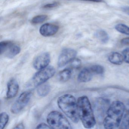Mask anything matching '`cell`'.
<instances>
[{
  "label": "cell",
  "instance_id": "obj_1",
  "mask_svg": "<svg viewBox=\"0 0 129 129\" xmlns=\"http://www.w3.org/2000/svg\"><path fill=\"white\" fill-rule=\"evenodd\" d=\"M125 110L123 103L120 101H114L109 106L106 116L103 121V125L106 129L118 128L120 126Z\"/></svg>",
  "mask_w": 129,
  "mask_h": 129
},
{
  "label": "cell",
  "instance_id": "obj_2",
  "mask_svg": "<svg viewBox=\"0 0 129 129\" xmlns=\"http://www.w3.org/2000/svg\"><path fill=\"white\" fill-rule=\"evenodd\" d=\"M78 112L80 119L85 128H92L96 124L95 119L90 102L85 96H80L77 102Z\"/></svg>",
  "mask_w": 129,
  "mask_h": 129
},
{
  "label": "cell",
  "instance_id": "obj_3",
  "mask_svg": "<svg viewBox=\"0 0 129 129\" xmlns=\"http://www.w3.org/2000/svg\"><path fill=\"white\" fill-rule=\"evenodd\" d=\"M57 103L60 109L73 122L79 121L77 104L74 96L69 94L62 95L58 99Z\"/></svg>",
  "mask_w": 129,
  "mask_h": 129
},
{
  "label": "cell",
  "instance_id": "obj_4",
  "mask_svg": "<svg viewBox=\"0 0 129 129\" xmlns=\"http://www.w3.org/2000/svg\"><path fill=\"white\" fill-rule=\"evenodd\" d=\"M47 121L53 129H72L68 119L62 113L58 111H53L50 112L47 115Z\"/></svg>",
  "mask_w": 129,
  "mask_h": 129
},
{
  "label": "cell",
  "instance_id": "obj_5",
  "mask_svg": "<svg viewBox=\"0 0 129 129\" xmlns=\"http://www.w3.org/2000/svg\"><path fill=\"white\" fill-rule=\"evenodd\" d=\"M55 72V69L51 66L40 70L33 76L31 80V84L34 86H39L53 77Z\"/></svg>",
  "mask_w": 129,
  "mask_h": 129
},
{
  "label": "cell",
  "instance_id": "obj_6",
  "mask_svg": "<svg viewBox=\"0 0 129 129\" xmlns=\"http://www.w3.org/2000/svg\"><path fill=\"white\" fill-rule=\"evenodd\" d=\"M1 55L12 59L21 52L20 47L11 41H4L0 43Z\"/></svg>",
  "mask_w": 129,
  "mask_h": 129
},
{
  "label": "cell",
  "instance_id": "obj_7",
  "mask_svg": "<svg viewBox=\"0 0 129 129\" xmlns=\"http://www.w3.org/2000/svg\"><path fill=\"white\" fill-rule=\"evenodd\" d=\"M32 93L29 91L22 92L19 96L11 107V112L16 114L21 112L29 102L31 98Z\"/></svg>",
  "mask_w": 129,
  "mask_h": 129
},
{
  "label": "cell",
  "instance_id": "obj_8",
  "mask_svg": "<svg viewBox=\"0 0 129 129\" xmlns=\"http://www.w3.org/2000/svg\"><path fill=\"white\" fill-rule=\"evenodd\" d=\"M77 54V52L73 49H64L61 52L58 59V66L59 68H62L71 62L75 58Z\"/></svg>",
  "mask_w": 129,
  "mask_h": 129
},
{
  "label": "cell",
  "instance_id": "obj_9",
  "mask_svg": "<svg viewBox=\"0 0 129 129\" xmlns=\"http://www.w3.org/2000/svg\"><path fill=\"white\" fill-rule=\"evenodd\" d=\"M50 61V56L48 52L41 53L37 56L33 62V66L37 70H40L48 66Z\"/></svg>",
  "mask_w": 129,
  "mask_h": 129
},
{
  "label": "cell",
  "instance_id": "obj_10",
  "mask_svg": "<svg viewBox=\"0 0 129 129\" xmlns=\"http://www.w3.org/2000/svg\"><path fill=\"white\" fill-rule=\"evenodd\" d=\"M58 25L50 23H46L42 25L40 29V32L42 36L51 37L55 35L58 31Z\"/></svg>",
  "mask_w": 129,
  "mask_h": 129
},
{
  "label": "cell",
  "instance_id": "obj_11",
  "mask_svg": "<svg viewBox=\"0 0 129 129\" xmlns=\"http://www.w3.org/2000/svg\"><path fill=\"white\" fill-rule=\"evenodd\" d=\"M7 86V98L8 99L14 98L18 93L19 89V86L18 82L15 79L12 78L8 82Z\"/></svg>",
  "mask_w": 129,
  "mask_h": 129
},
{
  "label": "cell",
  "instance_id": "obj_12",
  "mask_svg": "<svg viewBox=\"0 0 129 129\" xmlns=\"http://www.w3.org/2000/svg\"><path fill=\"white\" fill-rule=\"evenodd\" d=\"M94 74L90 68H85L83 69L78 74V80L82 83L88 82L91 80Z\"/></svg>",
  "mask_w": 129,
  "mask_h": 129
},
{
  "label": "cell",
  "instance_id": "obj_13",
  "mask_svg": "<svg viewBox=\"0 0 129 129\" xmlns=\"http://www.w3.org/2000/svg\"><path fill=\"white\" fill-rule=\"evenodd\" d=\"M110 62L114 64L120 65L123 63L124 61L123 55L118 52L112 53L108 57Z\"/></svg>",
  "mask_w": 129,
  "mask_h": 129
},
{
  "label": "cell",
  "instance_id": "obj_14",
  "mask_svg": "<svg viewBox=\"0 0 129 129\" xmlns=\"http://www.w3.org/2000/svg\"><path fill=\"white\" fill-rule=\"evenodd\" d=\"M50 90V86L48 84L44 83L40 85L37 89V93L40 96H46Z\"/></svg>",
  "mask_w": 129,
  "mask_h": 129
},
{
  "label": "cell",
  "instance_id": "obj_15",
  "mask_svg": "<svg viewBox=\"0 0 129 129\" xmlns=\"http://www.w3.org/2000/svg\"><path fill=\"white\" fill-rule=\"evenodd\" d=\"M72 76L71 70L70 69H65L60 72L58 75L59 80L61 81L65 82L69 80Z\"/></svg>",
  "mask_w": 129,
  "mask_h": 129
},
{
  "label": "cell",
  "instance_id": "obj_16",
  "mask_svg": "<svg viewBox=\"0 0 129 129\" xmlns=\"http://www.w3.org/2000/svg\"><path fill=\"white\" fill-rule=\"evenodd\" d=\"M96 37L99 39L102 43H107L109 39L108 33L103 30H99L96 31L95 34Z\"/></svg>",
  "mask_w": 129,
  "mask_h": 129
},
{
  "label": "cell",
  "instance_id": "obj_17",
  "mask_svg": "<svg viewBox=\"0 0 129 129\" xmlns=\"http://www.w3.org/2000/svg\"><path fill=\"white\" fill-rule=\"evenodd\" d=\"M124 114V116L123 118L121 123V128L129 129V102L125 108Z\"/></svg>",
  "mask_w": 129,
  "mask_h": 129
},
{
  "label": "cell",
  "instance_id": "obj_18",
  "mask_svg": "<svg viewBox=\"0 0 129 129\" xmlns=\"http://www.w3.org/2000/svg\"><path fill=\"white\" fill-rule=\"evenodd\" d=\"M9 116L7 113L3 112L0 115V129H4L9 121Z\"/></svg>",
  "mask_w": 129,
  "mask_h": 129
},
{
  "label": "cell",
  "instance_id": "obj_19",
  "mask_svg": "<svg viewBox=\"0 0 129 129\" xmlns=\"http://www.w3.org/2000/svg\"><path fill=\"white\" fill-rule=\"evenodd\" d=\"M115 28L120 33L129 35V27L126 25L122 24H118L115 26Z\"/></svg>",
  "mask_w": 129,
  "mask_h": 129
},
{
  "label": "cell",
  "instance_id": "obj_20",
  "mask_svg": "<svg viewBox=\"0 0 129 129\" xmlns=\"http://www.w3.org/2000/svg\"><path fill=\"white\" fill-rule=\"evenodd\" d=\"M48 17L46 15H40L37 16L33 18L31 21V22L34 24H40L47 20Z\"/></svg>",
  "mask_w": 129,
  "mask_h": 129
},
{
  "label": "cell",
  "instance_id": "obj_21",
  "mask_svg": "<svg viewBox=\"0 0 129 129\" xmlns=\"http://www.w3.org/2000/svg\"><path fill=\"white\" fill-rule=\"evenodd\" d=\"M94 75H100L104 72V69L100 65H93L90 67Z\"/></svg>",
  "mask_w": 129,
  "mask_h": 129
},
{
  "label": "cell",
  "instance_id": "obj_22",
  "mask_svg": "<svg viewBox=\"0 0 129 129\" xmlns=\"http://www.w3.org/2000/svg\"><path fill=\"white\" fill-rule=\"evenodd\" d=\"M70 62H71V67L72 68L77 69L80 68L81 66V61L78 58H75Z\"/></svg>",
  "mask_w": 129,
  "mask_h": 129
},
{
  "label": "cell",
  "instance_id": "obj_23",
  "mask_svg": "<svg viewBox=\"0 0 129 129\" xmlns=\"http://www.w3.org/2000/svg\"><path fill=\"white\" fill-rule=\"evenodd\" d=\"M122 55L123 57L124 61L129 64V49H125L122 52Z\"/></svg>",
  "mask_w": 129,
  "mask_h": 129
},
{
  "label": "cell",
  "instance_id": "obj_24",
  "mask_svg": "<svg viewBox=\"0 0 129 129\" xmlns=\"http://www.w3.org/2000/svg\"><path fill=\"white\" fill-rule=\"evenodd\" d=\"M59 5V3L56 2L52 3L49 4H46L43 6V9H51V8H54L58 6Z\"/></svg>",
  "mask_w": 129,
  "mask_h": 129
},
{
  "label": "cell",
  "instance_id": "obj_25",
  "mask_svg": "<svg viewBox=\"0 0 129 129\" xmlns=\"http://www.w3.org/2000/svg\"><path fill=\"white\" fill-rule=\"evenodd\" d=\"M37 129H51V127L49 125H47L44 123H41L38 124L37 127Z\"/></svg>",
  "mask_w": 129,
  "mask_h": 129
},
{
  "label": "cell",
  "instance_id": "obj_26",
  "mask_svg": "<svg viewBox=\"0 0 129 129\" xmlns=\"http://www.w3.org/2000/svg\"><path fill=\"white\" fill-rule=\"evenodd\" d=\"M121 43L124 45H129V38H126L122 39Z\"/></svg>",
  "mask_w": 129,
  "mask_h": 129
},
{
  "label": "cell",
  "instance_id": "obj_27",
  "mask_svg": "<svg viewBox=\"0 0 129 129\" xmlns=\"http://www.w3.org/2000/svg\"><path fill=\"white\" fill-rule=\"evenodd\" d=\"M122 10L124 12L129 15V7H122Z\"/></svg>",
  "mask_w": 129,
  "mask_h": 129
},
{
  "label": "cell",
  "instance_id": "obj_28",
  "mask_svg": "<svg viewBox=\"0 0 129 129\" xmlns=\"http://www.w3.org/2000/svg\"><path fill=\"white\" fill-rule=\"evenodd\" d=\"M25 127L23 124L19 123L15 127H14V129H24Z\"/></svg>",
  "mask_w": 129,
  "mask_h": 129
},
{
  "label": "cell",
  "instance_id": "obj_29",
  "mask_svg": "<svg viewBox=\"0 0 129 129\" xmlns=\"http://www.w3.org/2000/svg\"><path fill=\"white\" fill-rule=\"evenodd\" d=\"M83 1H92V2H96V3H100L102 1V0H83Z\"/></svg>",
  "mask_w": 129,
  "mask_h": 129
}]
</instances>
